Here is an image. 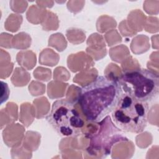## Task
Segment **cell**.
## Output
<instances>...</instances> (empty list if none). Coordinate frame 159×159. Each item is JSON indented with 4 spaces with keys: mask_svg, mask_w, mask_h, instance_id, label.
Returning a JSON list of instances; mask_svg holds the SVG:
<instances>
[{
    "mask_svg": "<svg viewBox=\"0 0 159 159\" xmlns=\"http://www.w3.org/2000/svg\"><path fill=\"white\" fill-rule=\"evenodd\" d=\"M123 93L119 80L99 76L81 89L78 101L86 120L99 122L112 112Z\"/></svg>",
    "mask_w": 159,
    "mask_h": 159,
    "instance_id": "1",
    "label": "cell"
},
{
    "mask_svg": "<svg viewBox=\"0 0 159 159\" xmlns=\"http://www.w3.org/2000/svg\"><path fill=\"white\" fill-rule=\"evenodd\" d=\"M148 106L123 93L112 111L114 125L122 131L139 134L143 131L148 122Z\"/></svg>",
    "mask_w": 159,
    "mask_h": 159,
    "instance_id": "2",
    "label": "cell"
},
{
    "mask_svg": "<svg viewBox=\"0 0 159 159\" xmlns=\"http://www.w3.org/2000/svg\"><path fill=\"white\" fill-rule=\"evenodd\" d=\"M119 82L124 93L138 101L147 102L158 94V76L145 68L125 71Z\"/></svg>",
    "mask_w": 159,
    "mask_h": 159,
    "instance_id": "3",
    "label": "cell"
},
{
    "mask_svg": "<svg viewBox=\"0 0 159 159\" xmlns=\"http://www.w3.org/2000/svg\"><path fill=\"white\" fill-rule=\"evenodd\" d=\"M47 120L53 129L63 137L78 136L84 124L74 104L65 99L53 102Z\"/></svg>",
    "mask_w": 159,
    "mask_h": 159,
    "instance_id": "4",
    "label": "cell"
},
{
    "mask_svg": "<svg viewBox=\"0 0 159 159\" xmlns=\"http://www.w3.org/2000/svg\"><path fill=\"white\" fill-rule=\"evenodd\" d=\"M128 140L122 130L111 121L109 125H100L98 132L93 136L88 149L99 152L103 157L111 153L112 146L120 142Z\"/></svg>",
    "mask_w": 159,
    "mask_h": 159,
    "instance_id": "5",
    "label": "cell"
}]
</instances>
